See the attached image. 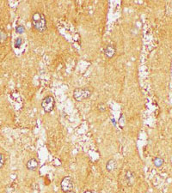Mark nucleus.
I'll use <instances>...</instances> for the list:
<instances>
[{
  "label": "nucleus",
  "instance_id": "10",
  "mask_svg": "<svg viewBox=\"0 0 172 193\" xmlns=\"http://www.w3.org/2000/svg\"><path fill=\"white\" fill-rule=\"evenodd\" d=\"M6 40H7L6 33H5V31H3V30H0V43L5 42Z\"/></svg>",
  "mask_w": 172,
  "mask_h": 193
},
{
  "label": "nucleus",
  "instance_id": "14",
  "mask_svg": "<svg viewBox=\"0 0 172 193\" xmlns=\"http://www.w3.org/2000/svg\"><path fill=\"white\" fill-rule=\"evenodd\" d=\"M98 109L100 112H105V111H106V109H107V107H106V105L105 104L101 103V104L98 105Z\"/></svg>",
  "mask_w": 172,
  "mask_h": 193
},
{
  "label": "nucleus",
  "instance_id": "6",
  "mask_svg": "<svg viewBox=\"0 0 172 193\" xmlns=\"http://www.w3.org/2000/svg\"><path fill=\"white\" fill-rule=\"evenodd\" d=\"M39 167V162L35 158H32L29 160V161L26 164V168L30 171H34L38 168Z\"/></svg>",
  "mask_w": 172,
  "mask_h": 193
},
{
  "label": "nucleus",
  "instance_id": "7",
  "mask_svg": "<svg viewBox=\"0 0 172 193\" xmlns=\"http://www.w3.org/2000/svg\"><path fill=\"white\" fill-rule=\"evenodd\" d=\"M125 178H126V181H127L128 185H129V186L133 185V184L135 182V175H134V173L133 172L127 171L126 174H125Z\"/></svg>",
  "mask_w": 172,
  "mask_h": 193
},
{
  "label": "nucleus",
  "instance_id": "9",
  "mask_svg": "<svg viewBox=\"0 0 172 193\" xmlns=\"http://www.w3.org/2000/svg\"><path fill=\"white\" fill-rule=\"evenodd\" d=\"M163 163H164V161L161 157H155L153 159V164L156 168H161Z\"/></svg>",
  "mask_w": 172,
  "mask_h": 193
},
{
  "label": "nucleus",
  "instance_id": "13",
  "mask_svg": "<svg viewBox=\"0 0 172 193\" xmlns=\"http://www.w3.org/2000/svg\"><path fill=\"white\" fill-rule=\"evenodd\" d=\"M125 115L124 114H121V117H120V120H119V123H120V126H121V128H123V126L125 125Z\"/></svg>",
  "mask_w": 172,
  "mask_h": 193
},
{
  "label": "nucleus",
  "instance_id": "16",
  "mask_svg": "<svg viewBox=\"0 0 172 193\" xmlns=\"http://www.w3.org/2000/svg\"><path fill=\"white\" fill-rule=\"evenodd\" d=\"M68 193H74V192L72 191H70V192H68Z\"/></svg>",
  "mask_w": 172,
  "mask_h": 193
},
{
  "label": "nucleus",
  "instance_id": "1",
  "mask_svg": "<svg viewBox=\"0 0 172 193\" xmlns=\"http://www.w3.org/2000/svg\"><path fill=\"white\" fill-rule=\"evenodd\" d=\"M31 22L35 30L38 32H44L47 30V20L45 15L40 12H35L32 15Z\"/></svg>",
  "mask_w": 172,
  "mask_h": 193
},
{
  "label": "nucleus",
  "instance_id": "3",
  "mask_svg": "<svg viewBox=\"0 0 172 193\" xmlns=\"http://www.w3.org/2000/svg\"><path fill=\"white\" fill-rule=\"evenodd\" d=\"M41 107L45 111V113H51L52 111H54V107H55V100H54V97L51 95L45 97L41 101Z\"/></svg>",
  "mask_w": 172,
  "mask_h": 193
},
{
  "label": "nucleus",
  "instance_id": "4",
  "mask_svg": "<svg viewBox=\"0 0 172 193\" xmlns=\"http://www.w3.org/2000/svg\"><path fill=\"white\" fill-rule=\"evenodd\" d=\"M60 186H61V189L64 192L68 193L72 191L74 187L72 178H71L70 176H66V177L63 178V179L61 180V183H60Z\"/></svg>",
  "mask_w": 172,
  "mask_h": 193
},
{
  "label": "nucleus",
  "instance_id": "8",
  "mask_svg": "<svg viewBox=\"0 0 172 193\" xmlns=\"http://www.w3.org/2000/svg\"><path fill=\"white\" fill-rule=\"evenodd\" d=\"M116 168H117V164L114 159H110L106 164V169L108 170V172H113L116 169Z\"/></svg>",
  "mask_w": 172,
  "mask_h": 193
},
{
  "label": "nucleus",
  "instance_id": "2",
  "mask_svg": "<svg viewBox=\"0 0 172 193\" xmlns=\"http://www.w3.org/2000/svg\"><path fill=\"white\" fill-rule=\"evenodd\" d=\"M91 94L92 91L89 88H77L73 91V98L77 101H83L90 98Z\"/></svg>",
  "mask_w": 172,
  "mask_h": 193
},
{
  "label": "nucleus",
  "instance_id": "12",
  "mask_svg": "<svg viewBox=\"0 0 172 193\" xmlns=\"http://www.w3.org/2000/svg\"><path fill=\"white\" fill-rule=\"evenodd\" d=\"M16 33L17 34H23L25 32V29H24V27L23 26V25H19V26H17L16 27Z\"/></svg>",
  "mask_w": 172,
  "mask_h": 193
},
{
  "label": "nucleus",
  "instance_id": "15",
  "mask_svg": "<svg viewBox=\"0 0 172 193\" xmlns=\"http://www.w3.org/2000/svg\"><path fill=\"white\" fill-rule=\"evenodd\" d=\"M5 164V157L2 154H0V168L4 166Z\"/></svg>",
  "mask_w": 172,
  "mask_h": 193
},
{
  "label": "nucleus",
  "instance_id": "11",
  "mask_svg": "<svg viewBox=\"0 0 172 193\" xmlns=\"http://www.w3.org/2000/svg\"><path fill=\"white\" fill-rule=\"evenodd\" d=\"M23 39L21 38V37H18L16 40H15V47L16 48H20L21 47V46L23 44Z\"/></svg>",
  "mask_w": 172,
  "mask_h": 193
},
{
  "label": "nucleus",
  "instance_id": "5",
  "mask_svg": "<svg viewBox=\"0 0 172 193\" xmlns=\"http://www.w3.org/2000/svg\"><path fill=\"white\" fill-rule=\"evenodd\" d=\"M115 52H116V48H115V46L114 45H108L105 47V49H104V54L108 59L113 58L114 56L115 55Z\"/></svg>",
  "mask_w": 172,
  "mask_h": 193
}]
</instances>
